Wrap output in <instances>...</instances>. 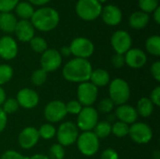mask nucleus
<instances>
[{"instance_id":"obj_14","label":"nucleus","mask_w":160,"mask_h":159,"mask_svg":"<svg viewBox=\"0 0 160 159\" xmlns=\"http://www.w3.org/2000/svg\"><path fill=\"white\" fill-rule=\"evenodd\" d=\"M16 100L20 107L23 109H33L38 106L39 102L38 94L31 88H22L21 89L16 97Z\"/></svg>"},{"instance_id":"obj_10","label":"nucleus","mask_w":160,"mask_h":159,"mask_svg":"<svg viewBox=\"0 0 160 159\" xmlns=\"http://www.w3.org/2000/svg\"><path fill=\"white\" fill-rule=\"evenodd\" d=\"M131 140L138 144H146L153 138L152 128L145 123L136 122L129 127V133Z\"/></svg>"},{"instance_id":"obj_44","label":"nucleus","mask_w":160,"mask_h":159,"mask_svg":"<svg viewBox=\"0 0 160 159\" xmlns=\"http://www.w3.org/2000/svg\"><path fill=\"white\" fill-rule=\"evenodd\" d=\"M7 123H8V115L2 110V108H0V133L4 131V129L6 128Z\"/></svg>"},{"instance_id":"obj_5","label":"nucleus","mask_w":160,"mask_h":159,"mask_svg":"<svg viewBox=\"0 0 160 159\" xmlns=\"http://www.w3.org/2000/svg\"><path fill=\"white\" fill-rule=\"evenodd\" d=\"M79 151L85 157L95 156L99 150V139L93 131H84L77 139Z\"/></svg>"},{"instance_id":"obj_30","label":"nucleus","mask_w":160,"mask_h":159,"mask_svg":"<svg viewBox=\"0 0 160 159\" xmlns=\"http://www.w3.org/2000/svg\"><path fill=\"white\" fill-rule=\"evenodd\" d=\"M39 138H42L44 140H51L54 138L56 135V129L55 127L51 124H44L42 125L39 129H38Z\"/></svg>"},{"instance_id":"obj_47","label":"nucleus","mask_w":160,"mask_h":159,"mask_svg":"<svg viewBox=\"0 0 160 159\" xmlns=\"http://www.w3.org/2000/svg\"><path fill=\"white\" fill-rule=\"evenodd\" d=\"M59 52H60V54H61L62 57H63V56H69V55L71 54L70 49H69L68 46H64V47H62L61 50L59 51Z\"/></svg>"},{"instance_id":"obj_50","label":"nucleus","mask_w":160,"mask_h":159,"mask_svg":"<svg viewBox=\"0 0 160 159\" xmlns=\"http://www.w3.org/2000/svg\"><path fill=\"white\" fill-rule=\"evenodd\" d=\"M100 4H102V3H105V2H107L108 0H98Z\"/></svg>"},{"instance_id":"obj_31","label":"nucleus","mask_w":160,"mask_h":159,"mask_svg":"<svg viewBox=\"0 0 160 159\" xmlns=\"http://www.w3.org/2000/svg\"><path fill=\"white\" fill-rule=\"evenodd\" d=\"M13 77V69L9 65H0V86L8 83Z\"/></svg>"},{"instance_id":"obj_9","label":"nucleus","mask_w":160,"mask_h":159,"mask_svg":"<svg viewBox=\"0 0 160 159\" xmlns=\"http://www.w3.org/2000/svg\"><path fill=\"white\" fill-rule=\"evenodd\" d=\"M98 89L90 82L80 83L77 89L78 101L84 107H91L97 100Z\"/></svg>"},{"instance_id":"obj_26","label":"nucleus","mask_w":160,"mask_h":159,"mask_svg":"<svg viewBox=\"0 0 160 159\" xmlns=\"http://www.w3.org/2000/svg\"><path fill=\"white\" fill-rule=\"evenodd\" d=\"M145 48L146 51L154 55V56H159L160 55V37L158 35L151 36L146 39L145 42Z\"/></svg>"},{"instance_id":"obj_42","label":"nucleus","mask_w":160,"mask_h":159,"mask_svg":"<svg viewBox=\"0 0 160 159\" xmlns=\"http://www.w3.org/2000/svg\"><path fill=\"white\" fill-rule=\"evenodd\" d=\"M149 99L152 101V103L154 104V106H160V87L157 86L150 94V97Z\"/></svg>"},{"instance_id":"obj_28","label":"nucleus","mask_w":160,"mask_h":159,"mask_svg":"<svg viewBox=\"0 0 160 159\" xmlns=\"http://www.w3.org/2000/svg\"><path fill=\"white\" fill-rule=\"evenodd\" d=\"M30 47L31 49L38 52V53H43L48 49V43L47 41L40 37H34L30 41Z\"/></svg>"},{"instance_id":"obj_19","label":"nucleus","mask_w":160,"mask_h":159,"mask_svg":"<svg viewBox=\"0 0 160 159\" xmlns=\"http://www.w3.org/2000/svg\"><path fill=\"white\" fill-rule=\"evenodd\" d=\"M14 33L18 40L29 42L35 37V28L29 20H20L16 24Z\"/></svg>"},{"instance_id":"obj_36","label":"nucleus","mask_w":160,"mask_h":159,"mask_svg":"<svg viewBox=\"0 0 160 159\" xmlns=\"http://www.w3.org/2000/svg\"><path fill=\"white\" fill-rule=\"evenodd\" d=\"M114 108V103L110 97H104L103 99L100 100L98 106V112L101 113H110Z\"/></svg>"},{"instance_id":"obj_1","label":"nucleus","mask_w":160,"mask_h":159,"mask_svg":"<svg viewBox=\"0 0 160 159\" xmlns=\"http://www.w3.org/2000/svg\"><path fill=\"white\" fill-rule=\"evenodd\" d=\"M92 70V65L87 59L75 57L64 66L62 73L67 81L82 83L89 82Z\"/></svg>"},{"instance_id":"obj_27","label":"nucleus","mask_w":160,"mask_h":159,"mask_svg":"<svg viewBox=\"0 0 160 159\" xmlns=\"http://www.w3.org/2000/svg\"><path fill=\"white\" fill-rule=\"evenodd\" d=\"M93 130L94 134L98 139H105L112 133V125L107 121L98 122Z\"/></svg>"},{"instance_id":"obj_2","label":"nucleus","mask_w":160,"mask_h":159,"mask_svg":"<svg viewBox=\"0 0 160 159\" xmlns=\"http://www.w3.org/2000/svg\"><path fill=\"white\" fill-rule=\"evenodd\" d=\"M60 15L58 11L51 7H40L34 11L30 22L35 29L41 32H50L55 29L59 23Z\"/></svg>"},{"instance_id":"obj_8","label":"nucleus","mask_w":160,"mask_h":159,"mask_svg":"<svg viewBox=\"0 0 160 159\" xmlns=\"http://www.w3.org/2000/svg\"><path fill=\"white\" fill-rule=\"evenodd\" d=\"M98 122V112L91 107H83L78 114L77 127L84 131H93Z\"/></svg>"},{"instance_id":"obj_18","label":"nucleus","mask_w":160,"mask_h":159,"mask_svg":"<svg viewBox=\"0 0 160 159\" xmlns=\"http://www.w3.org/2000/svg\"><path fill=\"white\" fill-rule=\"evenodd\" d=\"M39 135L38 131L36 127H27L23 128L18 136L19 145L22 149H31L33 148L38 142Z\"/></svg>"},{"instance_id":"obj_17","label":"nucleus","mask_w":160,"mask_h":159,"mask_svg":"<svg viewBox=\"0 0 160 159\" xmlns=\"http://www.w3.org/2000/svg\"><path fill=\"white\" fill-rule=\"evenodd\" d=\"M125 64L131 68H141L147 62L146 53L138 48H131L125 53Z\"/></svg>"},{"instance_id":"obj_21","label":"nucleus","mask_w":160,"mask_h":159,"mask_svg":"<svg viewBox=\"0 0 160 159\" xmlns=\"http://www.w3.org/2000/svg\"><path fill=\"white\" fill-rule=\"evenodd\" d=\"M149 21H150L149 14H147L142 10H138V11L133 12L129 16L128 24L133 29L141 30L147 26V24L149 23Z\"/></svg>"},{"instance_id":"obj_15","label":"nucleus","mask_w":160,"mask_h":159,"mask_svg":"<svg viewBox=\"0 0 160 159\" xmlns=\"http://www.w3.org/2000/svg\"><path fill=\"white\" fill-rule=\"evenodd\" d=\"M102 21L110 26H116L118 25L123 19V13L119 7L110 4L102 7L101 14H100Z\"/></svg>"},{"instance_id":"obj_6","label":"nucleus","mask_w":160,"mask_h":159,"mask_svg":"<svg viewBox=\"0 0 160 159\" xmlns=\"http://www.w3.org/2000/svg\"><path fill=\"white\" fill-rule=\"evenodd\" d=\"M79 137V130L75 124L71 122H64L62 123L58 129L56 130V138L58 143L65 146H69L76 143L77 139Z\"/></svg>"},{"instance_id":"obj_22","label":"nucleus","mask_w":160,"mask_h":159,"mask_svg":"<svg viewBox=\"0 0 160 159\" xmlns=\"http://www.w3.org/2000/svg\"><path fill=\"white\" fill-rule=\"evenodd\" d=\"M18 20L16 16L11 12L1 13L0 15V30L5 33H14Z\"/></svg>"},{"instance_id":"obj_3","label":"nucleus","mask_w":160,"mask_h":159,"mask_svg":"<svg viewBox=\"0 0 160 159\" xmlns=\"http://www.w3.org/2000/svg\"><path fill=\"white\" fill-rule=\"evenodd\" d=\"M102 7V5L98 0H78L75 11L82 20L92 22L100 16Z\"/></svg>"},{"instance_id":"obj_48","label":"nucleus","mask_w":160,"mask_h":159,"mask_svg":"<svg viewBox=\"0 0 160 159\" xmlns=\"http://www.w3.org/2000/svg\"><path fill=\"white\" fill-rule=\"evenodd\" d=\"M27 159H50L48 156L46 155H42V154H36L31 156L30 157H27Z\"/></svg>"},{"instance_id":"obj_35","label":"nucleus","mask_w":160,"mask_h":159,"mask_svg":"<svg viewBox=\"0 0 160 159\" xmlns=\"http://www.w3.org/2000/svg\"><path fill=\"white\" fill-rule=\"evenodd\" d=\"M65 157V149L59 143H54L51 146L49 150V158L50 159H64Z\"/></svg>"},{"instance_id":"obj_39","label":"nucleus","mask_w":160,"mask_h":159,"mask_svg":"<svg viewBox=\"0 0 160 159\" xmlns=\"http://www.w3.org/2000/svg\"><path fill=\"white\" fill-rule=\"evenodd\" d=\"M0 159H27V157H23L22 154L14 150H8L5 153H3Z\"/></svg>"},{"instance_id":"obj_38","label":"nucleus","mask_w":160,"mask_h":159,"mask_svg":"<svg viewBox=\"0 0 160 159\" xmlns=\"http://www.w3.org/2000/svg\"><path fill=\"white\" fill-rule=\"evenodd\" d=\"M82 108H83L82 105L78 100H71L66 104L67 113H70L74 115H78L81 112Z\"/></svg>"},{"instance_id":"obj_4","label":"nucleus","mask_w":160,"mask_h":159,"mask_svg":"<svg viewBox=\"0 0 160 159\" xmlns=\"http://www.w3.org/2000/svg\"><path fill=\"white\" fill-rule=\"evenodd\" d=\"M109 95V97L112 100L114 105L116 104L120 106L126 104L130 97V88L128 83L123 79H114L110 83Z\"/></svg>"},{"instance_id":"obj_24","label":"nucleus","mask_w":160,"mask_h":159,"mask_svg":"<svg viewBox=\"0 0 160 159\" xmlns=\"http://www.w3.org/2000/svg\"><path fill=\"white\" fill-rule=\"evenodd\" d=\"M16 15L21 18V20H30L35 8L34 6L31 5L29 2H19L16 7L14 8Z\"/></svg>"},{"instance_id":"obj_40","label":"nucleus","mask_w":160,"mask_h":159,"mask_svg":"<svg viewBox=\"0 0 160 159\" xmlns=\"http://www.w3.org/2000/svg\"><path fill=\"white\" fill-rule=\"evenodd\" d=\"M112 64L115 68H121L125 65V56L123 54L115 53L112 57Z\"/></svg>"},{"instance_id":"obj_32","label":"nucleus","mask_w":160,"mask_h":159,"mask_svg":"<svg viewBox=\"0 0 160 159\" xmlns=\"http://www.w3.org/2000/svg\"><path fill=\"white\" fill-rule=\"evenodd\" d=\"M47 78H48V73L42 68H38L32 73L31 82L34 85L40 86L43 83H45V82L47 81Z\"/></svg>"},{"instance_id":"obj_51","label":"nucleus","mask_w":160,"mask_h":159,"mask_svg":"<svg viewBox=\"0 0 160 159\" xmlns=\"http://www.w3.org/2000/svg\"><path fill=\"white\" fill-rule=\"evenodd\" d=\"M0 15H1V13H0Z\"/></svg>"},{"instance_id":"obj_49","label":"nucleus","mask_w":160,"mask_h":159,"mask_svg":"<svg viewBox=\"0 0 160 159\" xmlns=\"http://www.w3.org/2000/svg\"><path fill=\"white\" fill-rule=\"evenodd\" d=\"M6 93L5 90L0 86V106H2V104L4 103V101L6 100Z\"/></svg>"},{"instance_id":"obj_29","label":"nucleus","mask_w":160,"mask_h":159,"mask_svg":"<svg viewBox=\"0 0 160 159\" xmlns=\"http://www.w3.org/2000/svg\"><path fill=\"white\" fill-rule=\"evenodd\" d=\"M112 133L115 135L117 138L127 137L129 133V125L125 124L123 122H115L112 126Z\"/></svg>"},{"instance_id":"obj_43","label":"nucleus","mask_w":160,"mask_h":159,"mask_svg":"<svg viewBox=\"0 0 160 159\" xmlns=\"http://www.w3.org/2000/svg\"><path fill=\"white\" fill-rule=\"evenodd\" d=\"M151 74L153 78L157 81L160 82V62L157 61L151 66Z\"/></svg>"},{"instance_id":"obj_16","label":"nucleus","mask_w":160,"mask_h":159,"mask_svg":"<svg viewBox=\"0 0 160 159\" xmlns=\"http://www.w3.org/2000/svg\"><path fill=\"white\" fill-rule=\"evenodd\" d=\"M18 54V44L10 36L0 37V57L4 60H12Z\"/></svg>"},{"instance_id":"obj_34","label":"nucleus","mask_w":160,"mask_h":159,"mask_svg":"<svg viewBox=\"0 0 160 159\" xmlns=\"http://www.w3.org/2000/svg\"><path fill=\"white\" fill-rule=\"evenodd\" d=\"M19 107L20 106L18 104V101L16 100V98H13V97L6 98V100L2 104V110L5 112V113L7 115L16 112L18 111Z\"/></svg>"},{"instance_id":"obj_45","label":"nucleus","mask_w":160,"mask_h":159,"mask_svg":"<svg viewBox=\"0 0 160 159\" xmlns=\"http://www.w3.org/2000/svg\"><path fill=\"white\" fill-rule=\"evenodd\" d=\"M51 0H28L27 2H29L31 5L33 6H37V7H44L46 4H48Z\"/></svg>"},{"instance_id":"obj_33","label":"nucleus","mask_w":160,"mask_h":159,"mask_svg":"<svg viewBox=\"0 0 160 159\" xmlns=\"http://www.w3.org/2000/svg\"><path fill=\"white\" fill-rule=\"evenodd\" d=\"M139 7L142 11L149 14L159 7V0H139Z\"/></svg>"},{"instance_id":"obj_12","label":"nucleus","mask_w":160,"mask_h":159,"mask_svg":"<svg viewBox=\"0 0 160 159\" xmlns=\"http://www.w3.org/2000/svg\"><path fill=\"white\" fill-rule=\"evenodd\" d=\"M66 104L60 100L49 102L44 109V117L50 123H58L67 116Z\"/></svg>"},{"instance_id":"obj_20","label":"nucleus","mask_w":160,"mask_h":159,"mask_svg":"<svg viewBox=\"0 0 160 159\" xmlns=\"http://www.w3.org/2000/svg\"><path fill=\"white\" fill-rule=\"evenodd\" d=\"M115 116L120 122H123L128 125H132L136 123L139 115L134 107L128 104H124L118 106L115 111Z\"/></svg>"},{"instance_id":"obj_25","label":"nucleus","mask_w":160,"mask_h":159,"mask_svg":"<svg viewBox=\"0 0 160 159\" xmlns=\"http://www.w3.org/2000/svg\"><path fill=\"white\" fill-rule=\"evenodd\" d=\"M138 115H141L142 117H149L153 112H154V104L149 99V97H142L137 104L136 109Z\"/></svg>"},{"instance_id":"obj_23","label":"nucleus","mask_w":160,"mask_h":159,"mask_svg":"<svg viewBox=\"0 0 160 159\" xmlns=\"http://www.w3.org/2000/svg\"><path fill=\"white\" fill-rule=\"evenodd\" d=\"M89 81L97 87H103L110 82V74L103 68H97L92 70Z\"/></svg>"},{"instance_id":"obj_46","label":"nucleus","mask_w":160,"mask_h":159,"mask_svg":"<svg viewBox=\"0 0 160 159\" xmlns=\"http://www.w3.org/2000/svg\"><path fill=\"white\" fill-rule=\"evenodd\" d=\"M153 18L157 24H160V7H158L153 11Z\"/></svg>"},{"instance_id":"obj_7","label":"nucleus","mask_w":160,"mask_h":159,"mask_svg":"<svg viewBox=\"0 0 160 159\" xmlns=\"http://www.w3.org/2000/svg\"><path fill=\"white\" fill-rule=\"evenodd\" d=\"M68 47L70 49L71 54H73L76 58L87 59L95 52L94 43L89 38L83 37L74 38Z\"/></svg>"},{"instance_id":"obj_11","label":"nucleus","mask_w":160,"mask_h":159,"mask_svg":"<svg viewBox=\"0 0 160 159\" xmlns=\"http://www.w3.org/2000/svg\"><path fill=\"white\" fill-rule=\"evenodd\" d=\"M111 44L115 53L125 54L132 46V37L128 32L125 30L115 31L111 37Z\"/></svg>"},{"instance_id":"obj_37","label":"nucleus","mask_w":160,"mask_h":159,"mask_svg":"<svg viewBox=\"0 0 160 159\" xmlns=\"http://www.w3.org/2000/svg\"><path fill=\"white\" fill-rule=\"evenodd\" d=\"M20 0H0V13L11 12Z\"/></svg>"},{"instance_id":"obj_41","label":"nucleus","mask_w":160,"mask_h":159,"mask_svg":"<svg viewBox=\"0 0 160 159\" xmlns=\"http://www.w3.org/2000/svg\"><path fill=\"white\" fill-rule=\"evenodd\" d=\"M100 159H119V156L114 149L108 148L101 153Z\"/></svg>"},{"instance_id":"obj_13","label":"nucleus","mask_w":160,"mask_h":159,"mask_svg":"<svg viewBox=\"0 0 160 159\" xmlns=\"http://www.w3.org/2000/svg\"><path fill=\"white\" fill-rule=\"evenodd\" d=\"M41 68L48 72H52L58 69L62 65V56L59 51L55 49H47L40 57Z\"/></svg>"}]
</instances>
